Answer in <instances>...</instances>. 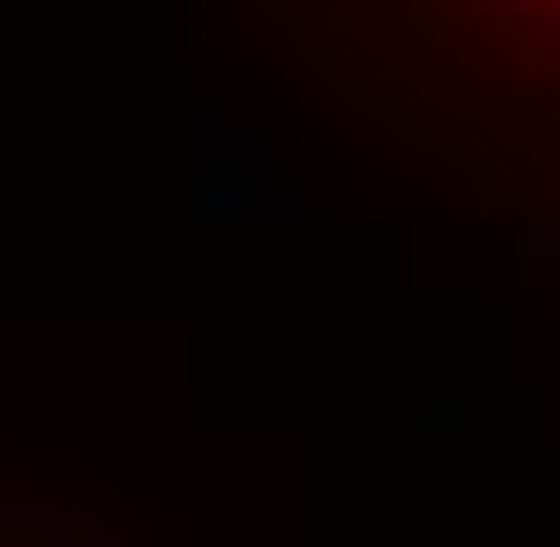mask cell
<instances>
[{
  "instance_id": "1",
  "label": "cell",
  "mask_w": 560,
  "mask_h": 547,
  "mask_svg": "<svg viewBox=\"0 0 560 547\" xmlns=\"http://www.w3.org/2000/svg\"><path fill=\"white\" fill-rule=\"evenodd\" d=\"M246 137L383 246L560 301V0H164Z\"/></svg>"
},
{
  "instance_id": "2",
  "label": "cell",
  "mask_w": 560,
  "mask_h": 547,
  "mask_svg": "<svg viewBox=\"0 0 560 547\" xmlns=\"http://www.w3.org/2000/svg\"><path fill=\"white\" fill-rule=\"evenodd\" d=\"M0 547H206L151 479L69 452V438L0 424Z\"/></svg>"
}]
</instances>
